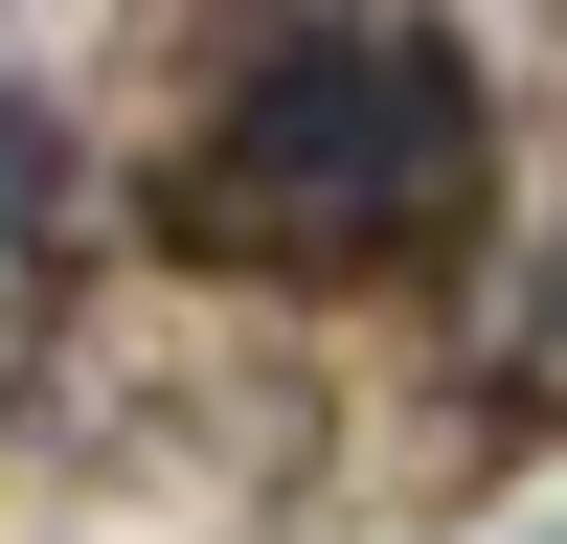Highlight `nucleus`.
<instances>
[{"label":"nucleus","mask_w":567,"mask_h":544,"mask_svg":"<svg viewBox=\"0 0 567 544\" xmlns=\"http://www.w3.org/2000/svg\"><path fill=\"white\" fill-rule=\"evenodd\" d=\"M454 181H477V91H454V45H409V23H296V45L205 114L182 227L250 250V272H386V250L454 227Z\"/></svg>","instance_id":"nucleus-1"}]
</instances>
